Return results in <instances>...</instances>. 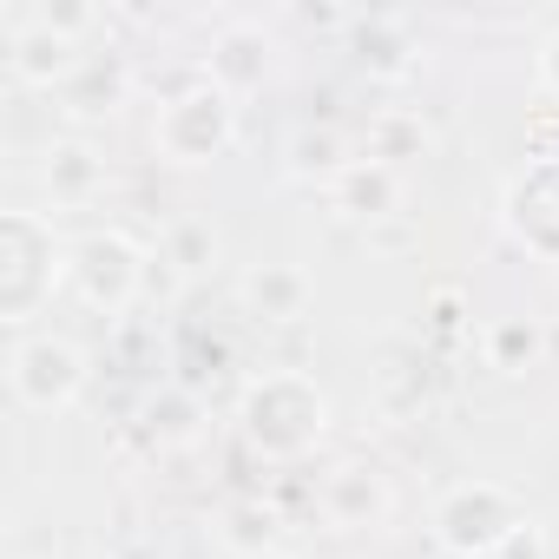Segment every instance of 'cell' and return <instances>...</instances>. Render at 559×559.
Listing matches in <instances>:
<instances>
[{
  "label": "cell",
  "instance_id": "cell-12",
  "mask_svg": "<svg viewBox=\"0 0 559 559\" xmlns=\"http://www.w3.org/2000/svg\"><path fill=\"white\" fill-rule=\"evenodd\" d=\"M40 178L53 185V198H86V191L99 185V158H93V145H80V139H60V145L47 152Z\"/></svg>",
  "mask_w": 559,
  "mask_h": 559
},
{
  "label": "cell",
  "instance_id": "cell-11",
  "mask_svg": "<svg viewBox=\"0 0 559 559\" xmlns=\"http://www.w3.org/2000/svg\"><path fill=\"white\" fill-rule=\"evenodd\" d=\"M217 60H211V80L224 86V93H243V86H257L263 80V34H250V27H230L217 47H211Z\"/></svg>",
  "mask_w": 559,
  "mask_h": 559
},
{
  "label": "cell",
  "instance_id": "cell-18",
  "mask_svg": "<svg viewBox=\"0 0 559 559\" xmlns=\"http://www.w3.org/2000/svg\"><path fill=\"white\" fill-rule=\"evenodd\" d=\"M263 559H290V552H263Z\"/></svg>",
  "mask_w": 559,
  "mask_h": 559
},
{
  "label": "cell",
  "instance_id": "cell-6",
  "mask_svg": "<svg viewBox=\"0 0 559 559\" xmlns=\"http://www.w3.org/2000/svg\"><path fill=\"white\" fill-rule=\"evenodd\" d=\"M8 382H14V402L34 408V415H60L80 402L86 389V356L67 343V336H27L8 362Z\"/></svg>",
  "mask_w": 559,
  "mask_h": 559
},
{
  "label": "cell",
  "instance_id": "cell-17",
  "mask_svg": "<svg viewBox=\"0 0 559 559\" xmlns=\"http://www.w3.org/2000/svg\"><path fill=\"white\" fill-rule=\"evenodd\" d=\"M539 80H546V93H559V34H546V47H539Z\"/></svg>",
  "mask_w": 559,
  "mask_h": 559
},
{
  "label": "cell",
  "instance_id": "cell-4",
  "mask_svg": "<svg viewBox=\"0 0 559 559\" xmlns=\"http://www.w3.org/2000/svg\"><path fill=\"white\" fill-rule=\"evenodd\" d=\"M230 132H237V106L217 80H204V86H185L178 99H165V112L152 126V145L171 165H211L230 145Z\"/></svg>",
  "mask_w": 559,
  "mask_h": 559
},
{
  "label": "cell",
  "instance_id": "cell-16",
  "mask_svg": "<svg viewBox=\"0 0 559 559\" xmlns=\"http://www.w3.org/2000/svg\"><path fill=\"white\" fill-rule=\"evenodd\" d=\"M310 165H336V139H297V171Z\"/></svg>",
  "mask_w": 559,
  "mask_h": 559
},
{
  "label": "cell",
  "instance_id": "cell-15",
  "mask_svg": "<svg viewBox=\"0 0 559 559\" xmlns=\"http://www.w3.org/2000/svg\"><path fill=\"white\" fill-rule=\"evenodd\" d=\"M224 539H230L237 552H257V559H263V546H270V513H263V507H237Z\"/></svg>",
  "mask_w": 559,
  "mask_h": 559
},
{
  "label": "cell",
  "instance_id": "cell-10",
  "mask_svg": "<svg viewBox=\"0 0 559 559\" xmlns=\"http://www.w3.org/2000/svg\"><path fill=\"white\" fill-rule=\"evenodd\" d=\"M336 198H343V211H356V217L376 224V217H395L402 211V178L382 158H356V165L336 171Z\"/></svg>",
  "mask_w": 559,
  "mask_h": 559
},
{
  "label": "cell",
  "instance_id": "cell-13",
  "mask_svg": "<svg viewBox=\"0 0 559 559\" xmlns=\"http://www.w3.org/2000/svg\"><path fill=\"white\" fill-rule=\"evenodd\" d=\"M487 356H493V369L520 376V369H533V362H539V330H533L526 317H507V323H493V330H487Z\"/></svg>",
  "mask_w": 559,
  "mask_h": 559
},
{
  "label": "cell",
  "instance_id": "cell-8",
  "mask_svg": "<svg viewBox=\"0 0 559 559\" xmlns=\"http://www.w3.org/2000/svg\"><path fill=\"white\" fill-rule=\"evenodd\" d=\"M8 67H14L27 86H53V80L80 73V47H73L67 34H53L40 14H27V21L14 27V40H8Z\"/></svg>",
  "mask_w": 559,
  "mask_h": 559
},
{
  "label": "cell",
  "instance_id": "cell-3",
  "mask_svg": "<svg viewBox=\"0 0 559 559\" xmlns=\"http://www.w3.org/2000/svg\"><path fill=\"white\" fill-rule=\"evenodd\" d=\"M520 500L493 480H461L448 487V500L435 507V539L454 552V559H493L513 533H520Z\"/></svg>",
  "mask_w": 559,
  "mask_h": 559
},
{
  "label": "cell",
  "instance_id": "cell-14",
  "mask_svg": "<svg viewBox=\"0 0 559 559\" xmlns=\"http://www.w3.org/2000/svg\"><path fill=\"white\" fill-rule=\"evenodd\" d=\"M204 250H211V230L185 224V230H171V237H165V250H158V257H165V263L185 276V270H198V263H204Z\"/></svg>",
  "mask_w": 559,
  "mask_h": 559
},
{
  "label": "cell",
  "instance_id": "cell-1",
  "mask_svg": "<svg viewBox=\"0 0 559 559\" xmlns=\"http://www.w3.org/2000/svg\"><path fill=\"white\" fill-rule=\"evenodd\" d=\"M323 428H330V402H323V389L304 369H276V376L250 382V395H243V435H250V448L290 461V454L317 448Z\"/></svg>",
  "mask_w": 559,
  "mask_h": 559
},
{
  "label": "cell",
  "instance_id": "cell-7",
  "mask_svg": "<svg viewBox=\"0 0 559 559\" xmlns=\"http://www.w3.org/2000/svg\"><path fill=\"white\" fill-rule=\"evenodd\" d=\"M323 513H330L343 533H369V526H382V520L395 513V487H389L382 467L349 461V467L330 474V487H323Z\"/></svg>",
  "mask_w": 559,
  "mask_h": 559
},
{
  "label": "cell",
  "instance_id": "cell-9",
  "mask_svg": "<svg viewBox=\"0 0 559 559\" xmlns=\"http://www.w3.org/2000/svg\"><path fill=\"white\" fill-rule=\"evenodd\" d=\"M237 297H243V310H250V317L290 323V317H304V310H310V276H304L297 263H257V270H243Z\"/></svg>",
  "mask_w": 559,
  "mask_h": 559
},
{
  "label": "cell",
  "instance_id": "cell-2",
  "mask_svg": "<svg viewBox=\"0 0 559 559\" xmlns=\"http://www.w3.org/2000/svg\"><path fill=\"white\" fill-rule=\"evenodd\" d=\"M145 250L126 237V230H86L80 243H67V284L86 310H106L119 317L139 290H145Z\"/></svg>",
  "mask_w": 559,
  "mask_h": 559
},
{
  "label": "cell",
  "instance_id": "cell-5",
  "mask_svg": "<svg viewBox=\"0 0 559 559\" xmlns=\"http://www.w3.org/2000/svg\"><path fill=\"white\" fill-rule=\"evenodd\" d=\"M60 276H67L60 237L34 211H14L8 217V270H0V310H8V323H27L40 310V297H53Z\"/></svg>",
  "mask_w": 559,
  "mask_h": 559
}]
</instances>
